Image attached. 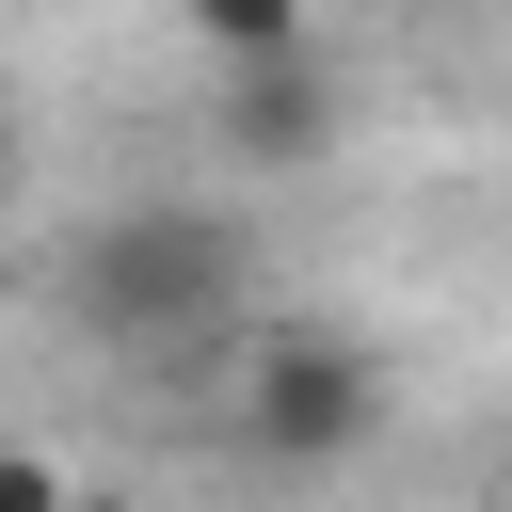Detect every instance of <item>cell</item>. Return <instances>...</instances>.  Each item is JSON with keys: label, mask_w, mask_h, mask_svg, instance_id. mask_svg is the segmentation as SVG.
Segmentation results:
<instances>
[{"label": "cell", "mask_w": 512, "mask_h": 512, "mask_svg": "<svg viewBox=\"0 0 512 512\" xmlns=\"http://www.w3.org/2000/svg\"><path fill=\"white\" fill-rule=\"evenodd\" d=\"M256 240L224 224V208H176V192H144V208H112V224H80V256H64V320H80V352H112V368H208L224 384V352H240V272Z\"/></svg>", "instance_id": "cell-1"}, {"label": "cell", "mask_w": 512, "mask_h": 512, "mask_svg": "<svg viewBox=\"0 0 512 512\" xmlns=\"http://www.w3.org/2000/svg\"><path fill=\"white\" fill-rule=\"evenodd\" d=\"M224 432H240V464H352L368 432H384V352L368 336H336V320H240V352H224Z\"/></svg>", "instance_id": "cell-2"}, {"label": "cell", "mask_w": 512, "mask_h": 512, "mask_svg": "<svg viewBox=\"0 0 512 512\" xmlns=\"http://www.w3.org/2000/svg\"><path fill=\"white\" fill-rule=\"evenodd\" d=\"M176 32H192L208 64H256V48H320V32H304V0H176Z\"/></svg>", "instance_id": "cell-4"}, {"label": "cell", "mask_w": 512, "mask_h": 512, "mask_svg": "<svg viewBox=\"0 0 512 512\" xmlns=\"http://www.w3.org/2000/svg\"><path fill=\"white\" fill-rule=\"evenodd\" d=\"M208 160H224V176H320V160H336V80H320V48L208 64Z\"/></svg>", "instance_id": "cell-3"}, {"label": "cell", "mask_w": 512, "mask_h": 512, "mask_svg": "<svg viewBox=\"0 0 512 512\" xmlns=\"http://www.w3.org/2000/svg\"><path fill=\"white\" fill-rule=\"evenodd\" d=\"M0 208H16V112H0Z\"/></svg>", "instance_id": "cell-5"}, {"label": "cell", "mask_w": 512, "mask_h": 512, "mask_svg": "<svg viewBox=\"0 0 512 512\" xmlns=\"http://www.w3.org/2000/svg\"><path fill=\"white\" fill-rule=\"evenodd\" d=\"M400 16H480V0H400Z\"/></svg>", "instance_id": "cell-6"}]
</instances>
